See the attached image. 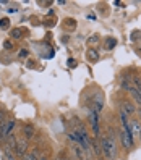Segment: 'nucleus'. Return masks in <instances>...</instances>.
Listing matches in <instances>:
<instances>
[{
    "label": "nucleus",
    "instance_id": "obj_23",
    "mask_svg": "<svg viewBox=\"0 0 141 160\" xmlns=\"http://www.w3.org/2000/svg\"><path fill=\"white\" fill-rule=\"evenodd\" d=\"M26 67H28V68H36V63H34L33 60L28 58V60H26Z\"/></svg>",
    "mask_w": 141,
    "mask_h": 160
},
{
    "label": "nucleus",
    "instance_id": "obj_4",
    "mask_svg": "<svg viewBox=\"0 0 141 160\" xmlns=\"http://www.w3.org/2000/svg\"><path fill=\"white\" fill-rule=\"evenodd\" d=\"M29 149V141H26L24 138H16V146H15V157L21 158L28 154Z\"/></svg>",
    "mask_w": 141,
    "mask_h": 160
},
{
    "label": "nucleus",
    "instance_id": "obj_2",
    "mask_svg": "<svg viewBox=\"0 0 141 160\" xmlns=\"http://www.w3.org/2000/svg\"><path fill=\"white\" fill-rule=\"evenodd\" d=\"M88 123L92 129V134L96 136V139L101 136V117L94 110L88 108Z\"/></svg>",
    "mask_w": 141,
    "mask_h": 160
},
{
    "label": "nucleus",
    "instance_id": "obj_14",
    "mask_svg": "<svg viewBox=\"0 0 141 160\" xmlns=\"http://www.w3.org/2000/svg\"><path fill=\"white\" fill-rule=\"evenodd\" d=\"M91 152H94L97 157L102 155V152H101V144H99L97 139H91Z\"/></svg>",
    "mask_w": 141,
    "mask_h": 160
},
{
    "label": "nucleus",
    "instance_id": "obj_29",
    "mask_svg": "<svg viewBox=\"0 0 141 160\" xmlns=\"http://www.w3.org/2000/svg\"><path fill=\"white\" fill-rule=\"evenodd\" d=\"M39 5H52V2H39Z\"/></svg>",
    "mask_w": 141,
    "mask_h": 160
},
{
    "label": "nucleus",
    "instance_id": "obj_25",
    "mask_svg": "<svg viewBox=\"0 0 141 160\" xmlns=\"http://www.w3.org/2000/svg\"><path fill=\"white\" fill-rule=\"evenodd\" d=\"M88 20H91V21H96V15H94V13H89V15H88Z\"/></svg>",
    "mask_w": 141,
    "mask_h": 160
},
{
    "label": "nucleus",
    "instance_id": "obj_19",
    "mask_svg": "<svg viewBox=\"0 0 141 160\" xmlns=\"http://www.w3.org/2000/svg\"><path fill=\"white\" fill-rule=\"evenodd\" d=\"M42 24L47 28V29H50V28H54L55 24H57V21H55V18L52 16V18H45V21H44Z\"/></svg>",
    "mask_w": 141,
    "mask_h": 160
},
{
    "label": "nucleus",
    "instance_id": "obj_27",
    "mask_svg": "<svg viewBox=\"0 0 141 160\" xmlns=\"http://www.w3.org/2000/svg\"><path fill=\"white\" fill-rule=\"evenodd\" d=\"M136 113H138V117H139V118H138V120H139V121H141V105H139V107H138V108H136Z\"/></svg>",
    "mask_w": 141,
    "mask_h": 160
},
{
    "label": "nucleus",
    "instance_id": "obj_30",
    "mask_svg": "<svg viewBox=\"0 0 141 160\" xmlns=\"http://www.w3.org/2000/svg\"><path fill=\"white\" fill-rule=\"evenodd\" d=\"M136 53H138L139 57H141V47H138V49H136Z\"/></svg>",
    "mask_w": 141,
    "mask_h": 160
},
{
    "label": "nucleus",
    "instance_id": "obj_32",
    "mask_svg": "<svg viewBox=\"0 0 141 160\" xmlns=\"http://www.w3.org/2000/svg\"><path fill=\"white\" fill-rule=\"evenodd\" d=\"M139 141H141V136H139Z\"/></svg>",
    "mask_w": 141,
    "mask_h": 160
},
{
    "label": "nucleus",
    "instance_id": "obj_1",
    "mask_svg": "<svg viewBox=\"0 0 141 160\" xmlns=\"http://www.w3.org/2000/svg\"><path fill=\"white\" fill-rule=\"evenodd\" d=\"M101 144V152L107 160H114L117 157V141H115V133L114 129H109V133L101 136L99 139Z\"/></svg>",
    "mask_w": 141,
    "mask_h": 160
},
{
    "label": "nucleus",
    "instance_id": "obj_15",
    "mask_svg": "<svg viewBox=\"0 0 141 160\" xmlns=\"http://www.w3.org/2000/svg\"><path fill=\"white\" fill-rule=\"evenodd\" d=\"M99 42H101V37L97 34H92L91 37H88V41H86V44L89 45V49H94V45H97Z\"/></svg>",
    "mask_w": 141,
    "mask_h": 160
},
{
    "label": "nucleus",
    "instance_id": "obj_6",
    "mask_svg": "<svg viewBox=\"0 0 141 160\" xmlns=\"http://www.w3.org/2000/svg\"><path fill=\"white\" fill-rule=\"evenodd\" d=\"M120 142H122V146H123V149L131 150V149L135 147V138L131 136L130 131L122 129V131H120Z\"/></svg>",
    "mask_w": 141,
    "mask_h": 160
},
{
    "label": "nucleus",
    "instance_id": "obj_26",
    "mask_svg": "<svg viewBox=\"0 0 141 160\" xmlns=\"http://www.w3.org/2000/svg\"><path fill=\"white\" fill-rule=\"evenodd\" d=\"M8 12H10V13H16V12H18V7H13V8H8Z\"/></svg>",
    "mask_w": 141,
    "mask_h": 160
},
{
    "label": "nucleus",
    "instance_id": "obj_18",
    "mask_svg": "<svg viewBox=\"0 0 141 160\" xmlns=\"http://www.w3.org/2000/svg\"><path fill=\"white\" fill-rule=\"evenodd\" d=\"M0 29L2 31L10 29V20H8V18H2V20H0Z\"/></svg>",
    "mask_w": 141,
    "mask_h": 160
},
{
    "label": "nucleus",
    "instance_id": "obj_3",
    "mask_svg": "<svg viewBox=\"0 0 141 160\" xmlns=\"http://www.w3.org/2000/svg\"><path fill=\"white\" fill-rule=\"evenodd\" d=\"M16 126V121L15 120H7L0 125V142H5V139L13 133V129Z\"/></svg>",
    "mask_w": 141,
    "mask_h": 160
},
{
    "label": "nucleus",
    "instance_id": "obj_12",
    "mask_svg": "<svg viewBox=\"0 0 141 160\" xmlns=\"http://www.w3.org/2000/svg\"><path fill=\"white\" fill-rule=\"evenodd\" d=\"M86 58H88L89 63H96V62L99 60V52H97L96 49H88V52H86Z\"/></svg>",
    "mask_w": 141,
    "mask_h": 160
},
{
    "label": "nucleus",
    "instance_id": "obj_28",
    "mask_svg": "<svg viewBox=\"0 0 141 160\" xmlns=\"http://www.w3.org/2000/svg\"><path fill=\"white\" fill-rule=\"evenodd\" d=\"M62 42H68V36H62Z\"/></svg>",
    "mask_w": 141,
    "mask_h": 160
},
{
    "label": "nucleus",
    "instance_id": "obj_7",
    "mask_svg": "<svg viewBox=\"0 0 141 160\" xmlns=\"http://www.w3.org/2000/svg\"><path fill=\"white\" fill-rule=\"evenodd\" d=\"M21 134H23L21 138H24L26 141H29V139H33L36 136V128L33 125H29V123H26V125L21 126Z\"/></svg>",
    "mask_w": 141,
    "mask_h": 160
},
{
    "label": "nucleus",
    "instance_id": "obj_31",
    "mask_svg": "<svg viewBox=\"0 0 141 160\" xmlns=\"http://www.w3.org/2000/svg\"><path fill=\"white\" fill-rule=\"evenodd\" d=\"M39 160H49V158H47L45 155H42V157H39Z\"/></svg>",
    "mask_w": 141,
    "mask_h": 160
},
{
    "label": "nucleus",
    "instance_id": "obj_8",
    "mask_svg": "<svg viewBox=\"0 0 141 160\" xmlns=\"http://www.w3.org/2000/svg\"><path fill=\"white\" fill-rule=\"evenodd\" d=\"M130 133L135 139H139V136H141V121L139 120H131L130 121Z\"/></svg>",
    "mask_w": 141,
    "mask_h": 160
},
{
    "label": "nucleus",
    "instance_id": "obj_24",
    "mask_svg": "<svg viewBox=\"0 0 141 160\" xmlns=\"http://www.w3.org/2000/svg\"><path fill=\"white\" fill-rule=\"evenodd\" d=\"M76 65H78V63L75 62L73 58H70V60H68V67H70V68H73V67H76Z\"/></svg>",
    "mask_w": 141,
    "mask_h": 160
},
{
    "label": "nucleus",
    "instance_id": "obj_16",
    "mask_svg": "<svg viewBox=\"0 0 141 160\" xmlns=\"http://www.w3.org/2000/svg\"><path fill=\"white\" fill-rule=\"evenodd\" d=\"M23 32H24V29H21V28H13L12 32H10V36H12V39H21Z\"/></svg>",
    "mask_w": 141,
    "mask_h": 160
},
{
    "label": "nucleus",
    "instance_id": "obj_9",
    "mask_svg": "<svg viewBox=\"0 0 141 160\" xmlns=\"http://www.w3.org/2000/svg\"><path fill=\"white\" fill-rule=\"evenodd\" d=\"M71 154L75 155V158H78V160H84V157H86V150H84L80 144H73L71 146Z\"/></svg>",
    "mask_w": 141,
    "mask_h": 160
},
{
    "label": "nucleus",
    "instance_id": "obj_5",
    "mask_svg": "<svg viewBox=\"0 0 141 160\" xmlns=\"http://www.w3.org/2000/svg\"><path fill=\"white\" fill-rule=\"evenodd\" d=\"M118 110H120V113H123L125 117H133L136 113V107H135V103L131 102V100H122L118 103Z\"/></svg>",
    "mask_w": 141,
    "mask_h": 160
},
{
    "label": "nucleus",
    "instance_id": "obj_13",
    "mask_svg": "<svg viewBox=\"0 0 141 160\" xmlns=\"http://www.w3.org/2000/svg\"><path fill=\"white\" fill-rule=\"evenodd\" d=\"M117 44H118V42H117L115 37H104V49H106V50H112Z\"/></svg>",
    "mask_w": 141,
    "mask_h": 160
},
{
    "label": "nucleus",
    "instance_id": "obj_20",
    "mask_svg": "<svg viewBox=\"0 0 141 160\" xmlns=\"http://www.w3.org/2000/svg\"><path fill=\"white\" fill-rule=\"evenodd\" d=\"M3 49L8 52V50H13V42L10 41V39H7L5 42H3Z\"/></svg>",
    "mask_w": 141,
    "mask_h": 160
},
{
    "label": "nucleus",
    "instance_id": "obj_22",
    "mask_svg": "<svg viewBox=\"0 0 141 160\" xmlns=\"http://www.w3.org/2000/svg\"><path fill=\"white\" fill-rule=\"evenodd\" d=\"M7 120H8V118H7V113H5L2 108H0V125H2L3 121H7Z\"/></svg>",
    "mask_w": 141,
    "mask_h": 160
},
{
    "label": "nucleus",
    "instance_id": "obj_11",
    "mask_svg": "<svg viewBox=\"0 0 141 160\" xmlns=\"http://www.w3.org/2000/svg\"><path fill=\"white\" fill-rule=\"evenodd\" d=\"M62 26L67 32H73L75 29H76V20H73V18H65Z\"/></svg>",
    "mask_w": 141,
    "mask_h": 160
},
{
    "label": "nucleus",
    "instance_id": "obj_21",
    "mask_svg": "<svg viewBox=\"0 0 141 160\" xmlns=\"http://www.w3.org/2000/svg\"><path fill=\"white\" fill-rule=\"evenodd\" d=\"M28 55H29V50H28V49H21V50H20V53H18V57H20V58H26V60H28Z\"/></svg>",
    "mask_w": 141,
    "mask_h": 160
},
{
    "label": "nucleus",
    "instance_id": "obj_33",
    "mask_svg": "<svg viewBox=\"0 0 141 160\" xmlns=\"http://www.w3.org/2000/svg\"><path fill=\"white\" fill-rule=\"evenodd\" d=\"M84 160H88V158H84Z\"/></svg>",
    "mask_w": 141,
    "mask_h": 160
},
{
    "label": "nucleus",
    "instance_id": "obj_17",
    "mask_svg": "<svg viewBox=\"0 0 141 160\" xmlns=\"http://www.w3.org/2000/svg\"><path fill=\"white\" fill-rule=\"evenodd\" d=\"M20 160H39V155H37L36 150H31V152H28L24 157H21Z\"/></svg>",
    "mask_w": 141,
    "mask_h": 160
},
{
    "label": "nucleus",
    "instance_id": "obj_10",
    "mask_svg": "<svg viewBox=\"0 0 141 160\" xmlns=\"http://www.w3.org/2000/svg\"><path fill=\"white\" fill-rule=\"evenodd\" d=\"M120 88L122 89H125L127 92L133 88V82H131V74L125 73V74H122V81H120Z\"/></svg>",
    "mask_w": 141,
    "mask_h": 160
}]
</instances>
